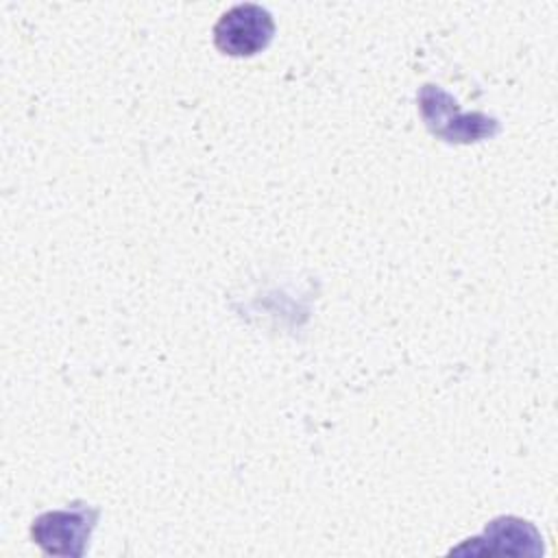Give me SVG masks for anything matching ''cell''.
Here are the masks:
<instances>
[{"label": "cell", "instance_id": "cell-1", "mask_svg": "<svg viewBox=\"0 0 558 558\" xmlns=\"http://www.w3.org/2000/svg\"><path fill=\"white\" fill-rule=\"evenodd\" d=\"M416 100L427 131L447 144H473L490 140L501 131L499 120L493 116L482 111L462 113L456 98L434 83H425Z\"/></svg>", "mask_w": 558, "mask_h": 558}, {"label": "cell", "instance_id": "cell-2", "mask_svg": "<svg viewBox=\"0 0 558 558\" xmlns=\"http://www.w3.org/2000/svg\"><path fill=\"white\" fill-rule=\"evenodd\" d=\"M100 508L85 501L68 504L61 510H48L33 519L31 538L48 556L81 558L98 523Z\"/></svg>", "mask_w": 558, "mask_h": 558}, {"label": "cell", "instance_id": "cell-3", "mask_svg": "<svg viewBox=\"0 0 558 558\" xmlns=\"http://www.w3.org/2000/svg\"><path fill=\"white\" fill-rule=\"evenodd\" d=\"M275 35V20L268 9L242 2L220 15L214 26V44L229 57H253L268 48Z\"/></svg>", "mask_w": 558, "mask_h": 558}, {"label": "cell", "instance_id": "cell-4", "mask_svg": "<svg viewBox=\"0 0 558 558\" xmlns=\"http://www.w3.org/2000/svg\"><path fill=\"white\" fill-rule=\"evenodd\" d=\"M451 556H541L543 536L525 519L497 517L480 536L466 538L462 545L449 551Z\"/></svg>", "mask_w": 558, "mask_h": 558}]
</instances>
